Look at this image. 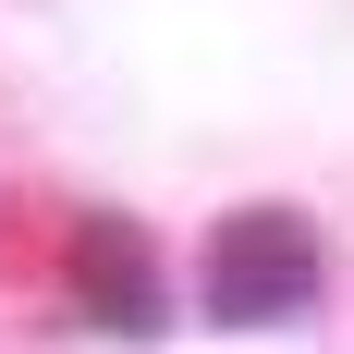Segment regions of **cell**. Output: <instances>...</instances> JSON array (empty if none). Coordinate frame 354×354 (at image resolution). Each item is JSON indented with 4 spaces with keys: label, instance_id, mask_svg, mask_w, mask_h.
<instances>
[{
    "label": "cell",
    "instance_id": "6da1fadb",
    "mask_svg": "<svg viewBox=\"0 0 354 354\" xmlns=\"http://www.w3.org/2000/svg\"><path fill=\"white\" fill-rule=\"evenodd\" d=\"M318 306V232L293 208H232L208 245V318L220 330H281Z\"/></svg>",
    "mask_w": 354,
    "mask_h": 354
},
{
    "label": "cell",
    "instance_id": "7a4b0ae2",
    "mask_svg": "<svg viewBox=\"0 0 354 354\" xmlns=\"http://www.w3.org/2000/svg\"><path fill=\"white\" fill-rule=\"evenodd\" d=\"M73 293H86V318H98V330H159V306H171L147 232H135V220H110V208L73 232Z\"/></svg>",
    "mask_w": 354,
    "mask_h": 354
}]
</instances>
